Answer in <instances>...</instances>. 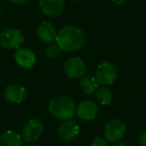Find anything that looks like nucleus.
<instances>
[{
  "mask_svg": "<svg viewBox=\"0 0 146 146\" xmlns=\"http://www.w3.org/2000/svg\"><path fill=\"white\" fill-rule=\"evenodd\" d=\"M23 146H35L34 144H32V143H27V144H25V145H23Z\"/></svg>",
  "mask_w": 146,
  "mask_h": 146,
  "instance_id": "obj_23",
  "label": "nucleus"
},
{
  "mask_svg": "<svg viewBox=\"0 0 146 146\" xmlns=\"http://www.w3.org/2000/svg\"><path fill=\"white\" fill-rule=\"evenodd\" d=\"M43 133V123L39 119H29L27 123L24 125L22 129V136L23 140L27 143H32L36 141Z\"/></svg>",
  "mask_w": 146,
  "mask_h": 146,
  "instance_id": "obj_7",
  "label": "nucleus"
},
{
  "mask_svg": "<svg viewBox=\"0 0 146 146\" xmlns=\"http://www.w3.org/2000/svg\"><path fill=\"white\" fill-rule=\"evenodd\" d=\"M0 146H23V138L13 130H7L0 134Z\"/></svg>",
  "mask_w": 146,
  "mask_h": 146,
  "instance_id": "obj_14",
  "label": "nucleus"
},
{
  "mask_svg": "<svg viewBox=\"0 0 146 146\" xmlns=\"http://www.w3.org/2000/svg\"><path fill=\"white\" fill-rule=\"evenodd\" d=\"M126 0H112V2L114 3V4L118 5V6H120V5H123L124 3H125Z\"/></svg>",
  "mask_w": 146,
  "mask_h": 146,
  "instance_id": "obj_21",
  "label": "nucleus"
},
{
  "mask_svg": "<svg viewBox=\"0 0 146 146\" xmlns=\"http://www.w3.org/2000/svg\"><path fill=\"white\" fill-rule=\"evenodd\" d=\"M80 132V127L75 121L72 119L65 120L60 124L58 128V135L64 141H72L74 140Z\"/></svg>",
  "mask_w": 146,
  "mask_h": 146,
  "instance_id": "obj_11",
  "label": "nucleus"
},
{
  "mask_svg": "<svg viewBox=\"0 0 146 146\" xmlns=\"http://www.w3.org/2000/svg\"><path fill=\"white\" fill-rule=\"evenodd\" d=\"M5 100L13 104H20L26 99L27 90L21 84H9L3 91Z\"/></svg>",
  "mask_w": 146,
  "mask_h": 146,
  "instance_id": "obj_8",
  "label": "nucleus"
},
{
  "mask_svg": "<svg viewBox=\"0 0 146 146\" xmlns=\"http://www.w3.org/2000/svg\"><path fill=\"white\" fill-rule=\"evenodd\" d=\"M112 146H128V145H126L125 143H121V142H119V143H116V144H114V145H112Z\"/></svg>",
  "mask_w": 146,
  "mask_h": 146,
  "instance_id": "obj_22",
  "label": "nucleus"
},
{
  "mask_svg": "<svg viewBox=\"0 0 146 146\" xmlns=\"http://www.w3.org/2000/svg\"><path fill=\"white\" fill-rule=\"evenodd\" d=\"M64 72L69 78L79 79L83 77L86 72V64L79 56L69 57L64 62Z\"/></svg>",
  "mask_w": 146,
  "mask_h": 146,
  "instance_id": "obj_5",
  "label": "nucleus"
},
{
  "mask_svg": "<svg viewBox=\"0 0 146 146\" xmlns=\"http://www.w3.org/2000/svg\"><path fill=\"white\" fill-rule=\"evenodd\" d=\"M95 94L96 99L101 105H109L113 100V94H112L111 90L106 86L99 87L95 92Z\"/></svg>",
  "mask_w": 146,
  "mask_h": 146,
  "instance_id": "obj_16",
  "label": "nucleus"
},
{
  "mask_svg": "<svg viewBox=\"0 0 146 146\" xmlns=\"http://www.w3.org/2000/svg\"><path fill=\"white\" fill-rule=\"evenodd\" d=\"M62 51L76 52L83 48L86 42L85 33L80 28L73 25H66L59 29L55 39Z\"/></svg>",
  "mask_w": 146,
  "mask_h": 146,
  "instance_id": "obj_1",
  "label": "nucleus"
},
{
  "mask_svg": "<svg viewBox=\"0 0 146 146\" xmlns=\"http://www.w3.org/2000/svg\"><path fill=\"white\" fill-rule=\"evenodd\" d=\"M24 41V35L17 28H6L0 33V45L5 49H19Z\"/></svg>",
  "mask_w": 146,
  "mask_h": 146,
  "instance_id": "obj_4",
  "label": "nucleus"
},
{
  "mask_svg": "<svg viewBox=\"0 0 146 146\" xmlns=\"http://www.w3.org/2000/svg\"><path fill=\"white\" fill-rule=\"evenodd\" d=\"M38 5L45 15L57 17L65 8V0H38Z\"/></svg>",
  "mask_w": 146,
  "mask_h": 146,
  "instance_id": "obj_10",
  "label": "nucleus"
},
{
  "mask_svg": "<svg viewBox=\"0 0 146 146\" xmlns=\"http://www.w3.org/2000/svg\"><path fill=\"white\" fill-rule=\"evenodd\" d=\"M61 49L60 47L57 45V43H50V44H48V46L45 48V55H46V57H48V58H56V57H58L59 55H60L61 53Z\"/></svg>",
  "mask_w": 146,
  "mask_h": 146,
  "instance_id": "obj_17",
  "label": "nucleus"
},
{
  "mask_svg": "<svg viewBox=\"0 0 146 146\" xmlns=\"http://www.w3.org/2000/svg\"><path fill=\"white\" fill-rule=\"evenodd\" d=\"M117 73V68L115 65L111 62L105 61L97 66L95 71V78L98 84H101L102 86H109L115 82Z\"/></svg>",
  "mask_w": 146,
  "mask_h": 146,
  "instance_id": "obj_3",
  "label": "nucleus"
},
{
  "mask_svg": "<svg viewBox=\"0 0 146 146\" xmlns=\"http://www.w3.org/2000/svg\"><path fill=\"white\" fill-rule=\"evenodd\" d=\"M138 143L140 146H146V131L142 132L138 137Z\"/></svg>",
  "mask_w": 146,
  "mask_h": 146,
  "instance_id": "obj_19",
  "label": "nucleus"
},
{
  "mask_svg": "<svg viewBox=\"0 0 146 146\" xmlns=\"http://www.w3.org/2000/svg\"><path fill=\"white\" fill-rule=\"evenodd\" d=\"M14 60L21 68L30 69L36 63V56L29 48H19L14 53Z\"/></svg>",
  "mask_w": 146,
  "mask_h": 146,
  "instance_id": "obj_12",
  "label": "nucleus"
},
{
  "mask_svg": "<svg viewBox=\"0 0 146 146\" xmlns=\"http://www.w3.org/2000/svg\"><path fill=\"white\" fill-rule=\"evenodd\" d=\"M91 146H108V141L106 138L97 136V137L94 138V140L92 141Z\"/></svg>",
  "mask_w": 146,
  "mask_h": 146,
  "instance_id": "obj_18",
  "label": "nucleus"
},
{
  "mask_svg": "<svg viewBox=\"0 0 146 146\" xmlns=\"http://www.w3.org/2000/svg\"><path fill=\"white\" fill-rule=\"evenodd\" d=\"M29 0H11V2L14 3L16 5H22V4H25L26 2H28Z\"/></svg>",
  "mask_w": 146,
  "mask_h": 146,
  "instance_id": "obj_20",
  "label": "nucleus"
},
{
  "mask_svg": "<svg viewBox=\"0 0 146 146\" xmlns=\"http://www.w3.org/2000/svg\"><path fill=\"white\" fill-rule=\"evenodd\" d=\"M98 85L99 84L94 76H84L80 81V89L86 95H92L95 93L99 88Z\"/></svg>",
  "mask_w": 146,
  "mask_h": 146,
  "instance_id": "obj_15",
  "label": "nucleus"
},
{
  "mask_svg": "<svg viewBox=\"0 0 146 146\" xmlns=\"http://www.w3.org/2000/svg\"><path fill=\"white\" fill-rule=\"evenodd\" d=\"M126 133V125L120 119H111L104 127V136L108 142H117L124 137Z\"/></svg>",
  "mask_w": 146,
  "mask_h": 146,
  "instance_id": "obj_6",
  "label": "nucleus"
},
{
  "mask_svg": "<svg viewBox=\"0 0 146 146\" xmlns=\"http://www.w3.org/2000/svg\"><path fill=\"white\" fill-rule=\"evenodd\" d=\"M75 113L82 121H91L97 116L98 107L97 104L92 100H83L77 105Z\"/></svg>",
  "mask_w": 146,
  "mask_h": 146,
  "instance_id": "obj_9",
  "label": "nucleus"
},
{
  "mask_svg": "<svg viewBox=\"0 0 146 146\" xmlns=\"http://www.w3.org/2000/svg\"><path fill=\"white\" fill-rule=\"evenodd\" d=\"M72 1H79V0H72Z\"/></svg>",
  "mask_w": 146,
  "mask_h": 146,
  "instance_id": "obj_24",
  "label": "nucleus"
},
{
  "mask_svg": "<svg viewBox=\"0 0 146 146\" xmlns=\"http://www.w3.org/2000/svg\"><path fill=\"white\" fill-rule=\"evenodd\" d=\"M36 34L40 41H42L43 43L50 44L56 39L57 31L55 26L50 21H43L37 26Z\"/></svg>",
  "mask_w": 146,
  "mask_h": 146,
  "instance_id": "obj_13",
  "label": "nucleus"
},
{
  "mask_svg": "<svg viewBox=\"0 0 146 146\" xmlns=\"http://www.w3.org/2000/svg\"><path fill=\"white\" fill-rule=\"evenodd\" d=\"M48 110L53 117L65 121L72 119L76 108L72 98L66 95H57L49 101Z\"/></svg>",
  "mask_w": 146,
  "mask_h": 146,
  "instance_id": "obj_2",
  "label": "nucleus"
}]
</instances>
